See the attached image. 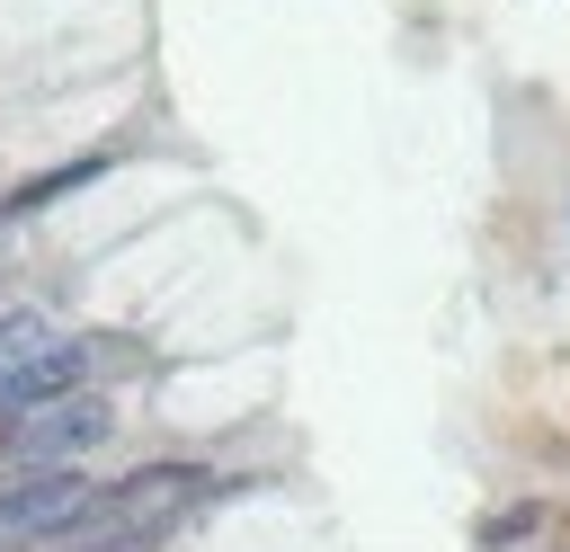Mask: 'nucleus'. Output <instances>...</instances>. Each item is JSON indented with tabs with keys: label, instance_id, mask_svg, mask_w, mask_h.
Returning <instances> with one entry per match:
<instances>
[{
	"label": "nucleus",
	"instance_id": "nucleus-1",
	"mask_svg": "<svg viewBox=\"0 0 570 552\" xmlns=\"http://www.w3.org/2000/svg\"><path fill=\"white\" fill-rule=\"evenodd\" d=\"M62 383H80V356H45V365H36V374H27L9 401H27V392H62ZM9 401H0V410H9Z\"/></svg>",
	"mask_w": 570,
	"mask_h": 552
},
{
	"label": "nucleus",
	"instance_id": "nucleus-2",
	"mask_svg": "<svg viewBox=\"0 0 570 552\" xmlns=\"http://www.w3.org/2000/svg\"><path fill=\"white\" fill-rule=\"evenodd\" d=\"M543 516H552V507H534V499H525V507H508V516H481V543H499V534H534Z\"/></svg>",
	"mask_w": 570,
	"mask_h": 552
},
{
	"label": "nucleus",
	"instance_id": "nucleus-3",
	"mask_svg": "<svg viewBox=\"0 0 570 552\" xmlns=\"http://www.w3.org/2000/svg\"><path fill=\"white\" fill-rule=\"evenodd\" d=\"M543 543H552V552H570V507H552V516H543Z\"/></svg>",
	"mask_w": 570,
	"mask_h": 552
},
{
	"label": "nucleus",
	"instance_id": "nucleus-4",
	"mask_svg": "<svg viewBox=\"0 0 570 552\" xmlns=\"http://www.w3.org/2000/svg\"><path fill=\"white\" fill-rule=\"evenodd\" d=\"M9 445H18V418H9V410H0V454H9Z\"/></svg>",
	"mask_w": 570,
	"mask_h": 552
}]
</instances>
